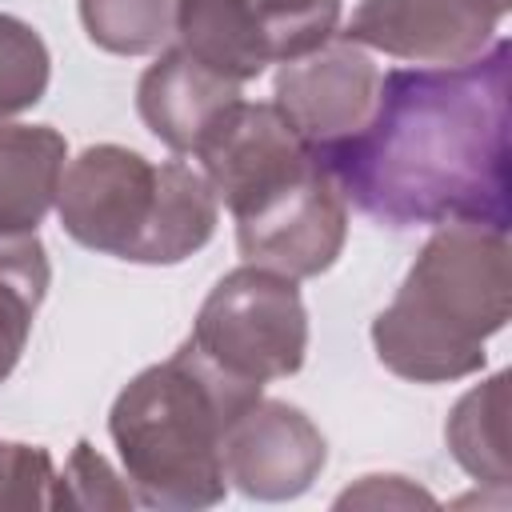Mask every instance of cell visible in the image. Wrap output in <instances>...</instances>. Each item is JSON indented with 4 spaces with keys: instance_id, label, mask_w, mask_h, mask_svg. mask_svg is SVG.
Listing matches in <instances>:
<instances>
[{
    "instance_id": "cell-1",
    "label": "cell",
    "mask_w": 512,
    "mask_h": 512,
    "mask_svg": "<svg viewBox=\"0 0 512 512\" xmlns=\"http://www.w3.org/2000/svg\"><path fill=\"white\" fill-rule=\"evenodd\" d=\"M512 48L496 36L476 60L392 68L356 136L316 156L344 200L384 228L476 220L508 228Z\"/></svg>"
},
{
    "instance_id": "cell-2",
    "label": "cell",
    "mask_w": 512,
    "mask_h": 512,
    "mask_svg": "<svg viewBox=\"0 0 512 512\" xmlns=\"http://www.w3.org/2000/svg\"><path fill=\"white\" fill-rule=\"evenodd\" d=\"M512 312L508 228L436 224L396 296L372 320L376 360L412 384H448L484 368L488 336Z\"/></svg>"
},
{
    "instance_id": "cell-3",
    "label": "cell",
    "mask_w": 512,
    "mask_h": 512,
    "mask_svg": "<svg viewBox=\"0 0 512 512\" xmlns=\"http://www.w3.org/2000/svg\"><path fill=\"white\" fill-rule=\"evenodd\" d=\"M256 396L264 388L224 376L188 340L136 372L108 412V436L136 504L160 512L216 508L228 496L224 432Z\"/></svg>"
},
{
    "instance_id": "cell-4",
    "label": "cell",
    "mask_w": 512,
    "mask_h": 512,
    "mask_svg": "<svg viewBox=\"0 0 512 512\" xmlns=\"http://www.w3.org/2000/svg\"><path fill=\"white\" fill-rule=\"evenodd\" d=\"M56 216L88 252L180 264L212 240L220 200L204 172L184 160L152 164L124 144H88L64 164Z\"/></svg>"
},
{
    "instance_id": "cell-5",
    "label": "cell",
    "mask_w": 512,
    "mask_h": 512,
    "mask_svg": "<svg viewBox=\"0 0 512 512\" xmlns=\"http://www.w3.org/2000/svg\"><path fill=\"white\" fill-rule=\"evenodd\" d=\"M296 284L300 280L244 260L212 284L188 344L224 376L252 388L300 372L308 356V308Z\"/></svg>"
},
{
    "instance_id": "cell-6",
    "label": "cell",
    "mask_w": 512,
    "mask_h": 512,
    "mask_svg": "<svg viewBox=\"0 0 512 512\" xmlns=\"http://www.w3.org/2000/svg\"><path fill=\"white\" fill-rule=\"evenodd\" d=\"M232 220L240 256L292 280L328 272L348 240V200L320 160Z\"/></svg>"
},
{
    "instance_id": "cell-7",
    "label": "cell",
    "mask_w": 512,
    "mask_h": 512,
    "mask_svg": "<svg viewBox=\"0 0 512 512\" xmlns=\"http://www.w3.org/2000/svg\"><path fill=\"white\" fill-rule=\"evenodd\" d=\"M380 76L384 72L372 52L336 32L320 48L280 64L272 104L308 144V152L324 156L364 128L380 92Z\"/></svg>"
},
{
    "instance_id": "cell-8",
    "label": "cell",
    "mask_w": 512,
    "mask_h": 512,
    "mask_svg": "<svg viewBox=\"0 0 512 512\" xmlns=\"http://www.w3.org/2000/svg\"><path fill=\"white\" fill-rule=\"evenodd\" d=\"M204 180L212 184L216 200L240 216L256 200L272 196L276 188L304 176L316 156L292 132L272 100H236L220 120L200 136L192 148Z\"/></svg>"
},
{
    "instance_id": "cell-9",
    "label": "cell",
    "mask_w": 512,
    "mask_h": 512,
    "mask_svg": "<svg viewBox=\"0 0 512 512\" xmlns=\"http://www.w3.org/2000/svg\"><path fill=\"white\" fill-rule=\"evenodd\" d=\"M508 8L512 0H360L344 36L416 68H448L476 60Z\"/></svg>"
},
{
    "instance_id": "cell-10",
    "label": "cell",
    "mask_w": 512,
    "mask_h": 512,
    "mask_svg": "<svg viewBox=\"0 0 512 512\" xmlns=\"http://www.w3.org/2000/svg\"><path fill=\"white\" fill-rule=\"evenodd\" d=\"M328 464V440L288 400L256 396L224 432V480L248 500H296Z\"/></svg>"
},
{
    "instance_id": "cell-11",
    "label": "cell",
    "mask_w": 512,
    "mask_h": 512,
    "mask_svg": "<svg viewBox=\"0 0 512 512\" xmlns=\"http://www.w3.org/2000/svg\"><path fill=\"white\" fill-rule=\"evenodd\" d=\"M240 100V84L200 64L184 48H160L156 64L144 68L136 84V112L144 128L172 148L176 156H192L200 136Z\"/></svg>"
},
{
    "instance_id": "cell-12",
    "label": "cell",
    "mask_w": 512,
    "mask_h": 512,
    "mask_svg": "<svg viewBox=\"0 0 512 512\" xmlns=\"http://www.w3.org/2000/svg\"><path fill=\"white\" fill-rule=\"evenodd\" d=\"M68 140L52 124L0 120V236L36 232L56 208Z\"/></svg>"
},
{
    "instance_id": "cell-13",
    "label": "cell",
    "mask_w": 512,
    "mask_h": 512,
    "mask_svg": "<svg viewBox=\"0 0 512 512\" xmlns=\"http://www.w3.org/2000/svg\"><path fill=\"white\" fill-rule=\"evenodd\" d=\"M172 44L236 84L272 64L256 0H176Z\"/></svg>"
},
{
    "instance_id": "cell-14",
    "label": "cell",
    "mask_w": 512,
    "mask_h": 512,
    "mask_svg": "<svg viewBox=\"0 0 512 512\" xmlns=\"http://www.w3.org/2000/svg\"><path fill=\"white\" fill-rule=\"evenodd\" d=\"M444 440L452 460L484 488H496L508 496L512 484V456H508V372L488 376L484 384L468 388L448 420Z\"/></svg>"
},
{
    "instance_id": "cell-15",
    "label": "cell",
    "mask_w": 512,
    "mask_h": 512,
    "mask_svg": "<svg viewBox=\"0 0 512 512\" xmlns=\"http://www.w3.org/2000/svg\"><path fill=\"white\" fill-rule=\"evenodd\" d=\"M52 268L36 232L0 236V384L24 356L36 312L48 296Z\"/></svg>"
},
{
    "instance_id": "cell-16",
    "label": "cell",
    "mask_w": 512,
    "mask_h": 512,
    "mask_svg": "<svg viewBox=\"0 0 512 512\" xmlns=\"http://www.w3.org/2000/svg\"><path fill=\"white\" fill-rule=\"evenodd\" d=\"M84 36L112 56H148L176 36V0H76Z\"/></svg>"
},
{
    "instance_id": "cell-17",
    "label": "cell",
    "mask_w": 512,
    "mask_h": 512,
    "mask_svg": "<svg viewBox=\"0 0 512 512\" xmlns=\"http://www.w3.org/2000/svg\"><path fill=\"white\" fill-rule=\"evenodd\" d=\"M48 80H52V56L44 36L28 20L0 12V120L40 104Z\"/></svg>"
},
{
    "instance_id": "cell-18",
    "label": "cell",
    "mask_w": 512,
    "mask_h": 512,
    "mask_svg": "<svg viewBox=\"0 0 512 512\" xmlns=\"http://www.w3.org/2000/svg\"><path fill=\"white\" fill-rule=\"evenodd\" d=\"M48 508H84V512H128L136 508V496L96 448L92 440H76V448L64 460V472L52 480V504Z\"/></svg>"
},
{
    "instance_id": "cell-19",
    "label": "cell",
    "mask_w": 512,
    "mask_h": 512,
    "mask_svg": "<svg viewBox=\"0 0 512 512\" xmlns=\"http://www.w3.org/2000/svg\"><path fill=\"white\" fill-rule=\"evenodd\" d=\"M272 64L296 60L340 32V0H256Z\"/></svg>"
},
{
    "instance_id": "cell-20",
    "label": "cell",
    "mask_w": 512,
    "mask_h": 512,
    "mask_svg": "<svg viewBox=\"0 0 512 512\" xmlns=\"http://www.w3.org/2000/svg\"><path fill=\"white\" fill-rule=\"evenodd\" d=\"M52 480L56 468L48 448L0 440V508H48Z\"/></svg>"
},
{
    "instance_id": "cell-21",
    "label": "cell",
    "mask_w": 512,
    "mask_h": 512,
    "mask_svg": "<svg viewBox=\"0 0 512 512\" xmlns=\"http://www.w3.org/2000/svg\"><path fill=\"white\" fill-rule=\"evenodd\" d=\"M348 504H368V508H380V504H436L432 492H424L420 484H412L408 476H360V484L344 488L336 496V508H348Z\"/></svg>"
}]
</instances>
